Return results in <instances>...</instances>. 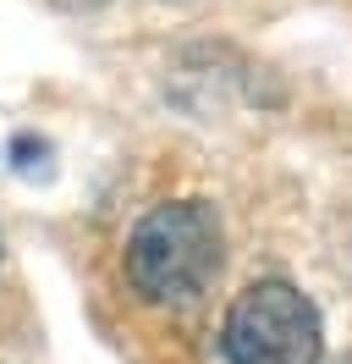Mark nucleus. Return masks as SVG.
<instances>
[{
  "label": "nucleus",
  "mask_w": 352,
  "mask_h": 364,
  "mask_svg": "<svg viewBox=\"0 0 352 364\" xmlns=\"http://www.w3.org/2000/svg\"><path fill=\"white\" fill-rule=\"evenodd\" d=\"M127 282L154 309H187L209 293L226 265V232L204 199L154 205L127 237Z\"/></svg>",
  "instance_id": "1"
},
{
  "label": "nucleus",
  "mask_w": 352,
  "mask_h": 364,
  "mask_svg": "<svg viewBox=\"0 0 352 364\" xmlns=\"http://www.w3.org/2000/svg\"><path fill=\"white\" fill-rule=\"evenodd\" d=\"M226 364H319L325 326L292 282H253L231 298L220 320Z\"/></svg>",
  "instance_id": "2"
}]
</instances>
